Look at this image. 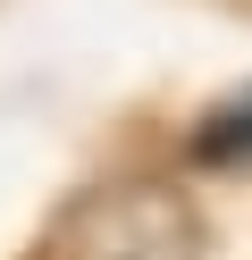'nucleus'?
Wrapping results in <instances>:
<instances>
[{
  "label": "nucleus",
  "mask_w": 252,
  "mask_h": 260,
  "mask_svg": "<svg viewBox=\"0 0 252 260\" xmlns=\"http://www.w3.org/2000/svg\"><path fill=\"white\" fill-rule=\"evenodd\" d=\"M59 260H202V210L168 176H109L59 218Z\"/></svg>",
  "instance_id": "nucleus-1"
},
{
  "label": "nucleus",
  "mask_w": 252,
  "mask_h": 260,
  "mask_svg": "<svg viewBox=\"0 0 252 260\" xmlns=\"http://www.w3.org/2000/svg\"><path fill=\"white\" fill-rule=\"evenodd\" d=\"M193 151H202V159H227V168H252V92H244V101H227L210 126H202Z\"/></svg>",
  "instance_id": "nucleus-2"
}]
</instances>
